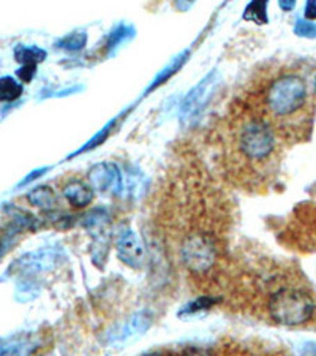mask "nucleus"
<instances>
[{
	"mask_svg": "<svg viewBox=\"0 0 316 356\" xmlns=\"http://www.w3.org/2000/svg\"><path fill=\"white\" fill-rule=\"evenodd\" d=\"M117 250H119V257L126 263L128 266L133 268H140L142 263V247L140 244V241L136 239V236L130 229H126L117 241Z\"/></svg>",
	"mask_w": 316,
	"mask_h": 356,
	"instance_id": "nucleus-5",
	"label": "nucleus"
},
{
	"mask_svg": "<svg viewBox=\"0 0 316 356\" xmlns=\"http://www.w3.org/2000/svg\"><path fill=\"white\" fill-rule=\"evenodd\" d=\"M90 187H95L97 191L106 192L111 187L117 186L119 173L111 165H99L89 173Z\"/></svg>",
	"mask_w": 316,
	"mask_h": 356,
	"instance_id": "nucleus-8",
	"label": "nucleus"
},
{
	"mask_svg": "<svg viewBox=\"0 0 316 356\" xmlns=\"http://www.w3.org/2000/svg\"><path fill=\"white\" fill-rule=\"evenodd\" d=\"M220 247L214 232H193L183 234L179 243L182 266L193 275L210 273L218 261Z\"/></svg>",
	"mask_w": 316,
	"mask_h": 356,
	"instance_id": "nucleus-4",
	"label": "nucleus"
},
{
	"mask_svg": "<svg viewBox=\"0 0 316 356\" xmlns=\"http://www.w3.org/2000/svg\"><path fill=\"white\" fill-rule=\"evenodd\" d=\"M267 311L275 323L299 326L313 317L315 301L306 290L285 286L269 298Z\"/></svg>",
	"mask_w": 316,
	"mask_h": 356,
	"instance_id": "nucleus-3",
	"label": "nucleus"
},
{
	"mask_svg": "<svg viewBox=\"0 0 316 356\" xmlns=\"http://www.w3.org/2000/svg\"><path fill=\"white\" fill-rule=\"evenodd\" d=\"M46 57L43 49L38 48H18L16 49V59H18L22 67L18 70V76L22 81L28 83L37 70V64L42 62Z\"/></svg>",
	"mask_w": 316,
	"mask_h": 356,
	"instance_id": "nucleus-7",
	"label": "nucleus"
},
{
	"mask_svg": "<svg viewBox=\"0 0 316 356\" xmlns=\"http://www.w3.org/2000/svg\"><path fill=\"white\" fill-rule=\"evenodd\" d=\"M280 7L285 8V10L292 8V7H294V2H291V3H280Z\"/></svg>",
	"mask_w": 316,
	"mask_h": 356,
	"instance_id": "nucleus-14",
	"label": "nucleus"
},
{
	"mask_svg": "<svg viewBox=\"0 0 316 356\" xmlns=\"http://www.w3.org/2000/svg\"><path fill=\"white\" fill-rule=\"evenodd\" d=\"M239 100L261 118L280 141H302L312 130L313 105L308 84L299 73L275 72L260 76Z\"/></svg>",
	"mask_w": 316,
	"mask_h": 356,
	"instance_id": "nucleus-2",
	"label": "nucleus"
},
{
	"mask_svg": "<svg viewBox=\"0 0 316 356\" xmlns=\"http://www.w3.org/2000/svg\"><path fill=\"white\" fill-rule=\"evenodd\" d=\"M183 356H214L208 350H203V348H194V350H190Z\"/></svg>",
	"mask_w": 316,
	"mask_h": 356,
	"instance_id": "nucleus-13",
	"label": "nucleus"
},
{
	"mask_svg": "<svg viewBox=\"0 0 316 356\" xmlns=\"http://www.w3.org/2000/svg\"><path fill=\"white\" fill-rule=\"evenodd\" d=\"M27 198L33 206H38V208H44V209L53 208L56 204V195L53 192V188L48 186L35 188V191H32L27 195Z\"/></svg>",
	"mask_w": 316,
	"mask_h": 356,
	"instance_id": "nucleus-9",
	"label": "nucleus"
},
{
	"mask_svg": "<svg viewBox=\"0 0 316 356\" xmlns=\"http://www.w3.org/2000/svg\"><path fill=\"white\" fill-rule=\"evenodd\" d=\"M214 143L222 173L235 187L261 192L277 176L280 138L239 99L218 122Z\"/></svg>",
	"mask_w": 316,
	"mask_h": 356,
	"instance_id": "nucleus-1",
	"label": "nucleus"
},
{
	"mask_svg": "<svg viewBox=\"0 0 316 356\" xmlns=\"http://www.w3.org/2000/svg\"><path fill=\"white\" fill-rule=\"evenodd\" d=\"M19 343H10L5 341H0V356H18L19 352Z\"/></svg>",
	"mask_w": 316,
	"mask_h": 356,
	"instance_id": "nucleus-11",
	"label": "nucleus"
},
{
	"mask_svg": "<svg viewBox=\"0 0 316 356\" xmlns=\"http://www.w3.org/2000/svg\"><path fill=\"white\" fill-rule=\"evenodd\" d=\"M146 356H163V355H146Z\"/></svg>",
	"mask_w": 316,
	"mask_h": 356,
	"instance_id": "nucleus-16",
	"label": "nucleus"
},
{
	"mask_svg": "<svg viewBox=\"0 0 316 356\" xmlns=\"http://www.w3.org/2000/svg\"><path fill=\"white\" fill-rule=\"evenodd\" d=\"M63 197L67 198V201L73 208L83 209L85 206H89L92 200H94V188L81 179H72L63 187Z\"/></svg>",
	"mask_w": 316,
	"mask_h": 356,
	"instance_id": "nucleus-6",
	"label": "nucleus"
},
{
	"mask_svg": "<svg viewBox=\"0 0 316 356\" xmlns=\"http://www.w3.org/2000/svg\"><path fill=\"white\" fill-rule=\"evenodd\" d=\"M22 94V84L11 76L0 78V102H13Z\"/></svg>",
	"mask_w": 316,
	"mask_h": 356,
	"instance_id": "nucleus-10",
	"label": "nucleus"
},
{
	"mask_svg": "<svg viewBox=\"0 0 316 356\" xmlns=\"http://www.w3.org/2000/svg\"><path fill=\"white\" fill-rule=\"evenodd\" d=\"M306 16L308 19H316V2H308L306 5Z\"/></svg>",
	"mask_w": 316,
	"mask_h": 356,
	"instance_id": "nucleus-12",
	"label": "nucleus"
},
{
	"mask_svg": "<svg viewBox=\"0 0 316 356\" xmlns=\"http://www.w3.org/2000/svg\"><path fill=\"white\" fill-rule=\"evenodd\" d=\"M313 92H315V95H316V74H315V81H313Z\"/></svg>",
	"mask_w": 316,
	"mask_h": 356,
	"instance_id": "nucleus-15",
	"label": "nucleus"
}]
</instances>
